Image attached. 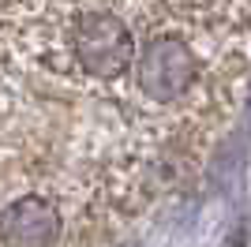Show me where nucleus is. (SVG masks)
Wrapping results in <instances>:
<instances>
[{
    "label": "nucleus",
    "instance_id": "obj_1",
    "mask_svg": "<svg viewBox=\"0 0 251 247\" xmlns=\"http://www.w3.org/2000/svg\"><path fill=\"white\" fill-rule=\"evenodd\" d=\"M248 86L251 0H0V247L135 244Z\"/></svg>",
    "mask_w": 251,
    "mask_h": 247
}]
</instances>
